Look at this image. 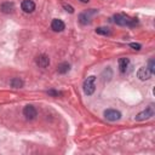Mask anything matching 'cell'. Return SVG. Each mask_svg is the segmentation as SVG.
I'll list each match as a JSON object with an SVG mask.
<instances>
[{"instance_id": "2e32d148", "label": "cell", "mask_w": 155, "mask_h": 155, "mask_svg": "<svg viewBox=\"0 0 155 155\" xmlns=\"http://www.w3.org/2000/svg\"><path fill=\"white\" fill-rule=\"evenodd\" d=\"M147 68L149 69V71H150L151 74L155 73V61H154V58H150V59H149V62H148V67H147Z\"/></svg>"}, {"instance_id": "6da1fadb", "label": "cell", "mask_w": 155, "mask_h": 155, "mask_svg": "<svg viewBox=\"0 0 155 155\" xmlns=\"http://www.w3.org/2000/svg\"><path fill=\"white\" fill-rule=\"evenodd\" d=\"M113 19H114V23L115 24L121 25V27H134V25L138 24V21L136 18H131V17L125 16V15H121V13L114 15Z\"/></svg>"}, {"instance_id": "8992f818", "label": "cell", "mask_w": 155, "mask_h": 155, "mask_svg": "<svg viewBox=\"0 0 155 155\" xmlns=\"http://www.w3.org/2000/svg\"><path fill=\"white\" fill-rule=\"evenodd\" d=\"M94 13H96V10L80 13V15H79V22H80L81 24H84V25L90 24V23H91V15H94Z\"/></svg>"}, {"instance_id": "5b68a950", "label": "cell", "mask_w": 155, "mask_h": 155, "mask_svg": "<svg viewBox=\"0 0 155 155\" xmlns=\"http://www.w3.org/2000/svg\"><path fill=\"white\" fill-rule=\"evenodd\" d=\"M23 115L28 120H34L36 117V115H38V111L33 105H25L24 109H23Z\"/></svg>"}, {"instance_id": "5bb4252c", "label": "cell", "mask_w": 155, "mask_h": 155, "mask_svg": "<svg viewBox=\"0 0 155 155\" xmlns=\"http://www.w3.org/2000/svg\"><path fill=\"white\" fill-rule=\"evenodd\" d=\"M69 69H70V64L67 63V62H63V63L58 64V67H57V71L59 74H65V73L69 71Z\"/></svg>"}, {"instance_id": "3957f363", "label": "cell", "mask_w": 155, "mask_h": 155, "mask_svg": "<svg viewBox=\"0 0 155 155\" xmlns=\"http://www.w3.org/2000/svg\"><path fill=\"white\" fill-rule=\"evenodd\" d=\"M155 115V110H154V104H150L145 110L138 113L134 117L136 121H144V120H149Z\"/></svg>"}, {"instance_id": "4fadbf2b", "label": "cell", "mask_w": 155, "mask_h": 155, "mask_svg": "<svg viewBox=\"0 0 155 155\" xmlns=\"http://www.w3.org/2000/svg\"><path fill=\"white\" fill-rule=\"evenodd\" d=\"M10 85H11V87H13V88H21V87L24 86V81H23L21 78H13V79H11Z\"/></svg>"}, {"instance_id": "9c48e42d", "label": "cell", "mask_w": 155, "mask_h": 155, "mask_svg": "<svg viewBox=\"0 0 155 155\" xmlns=\"http://www.w3.org/2000/svg\"><path fill=\"white\" fill-rule=\"evenodd\" d=\"M64 28H65V24H64V22L62 19H59V18L52 19V22H51V29L53 31H63Z\"/></svg>"}, {"instance_id": "277c9868", "label": "cell", "mask_w": 155, "mask_h": 155, "mask_svg": "<svg viewBox=\"0 0 155 155\" xmlns=\"http://www.w3.org/2000/svg\"><path fill=\"white\" fill-rule=\"evenodd\" d=\"M103 115L108 121H117L121 119V113L116 109H107Z\"/></svg>"}, {"instance_id": "e0dca14e", "label": "cell", "mask_w": 155, "mask_h": 155, "mask_svg": "<svg viewBox=\"0 0 155 155\" xmlns=\"http://www.w3.org/2000/svg\"><path fill=\"white\" fill-rule=\"evenodd\" d=\"M47 94L51 96V97H62V96H63L62 92H59V91H57V90H53V88L48 90V91H47Z\"/></svg>"}, {"instance_id": "ac0fdd59", "label": "cell", "mask_w": 155, "mask_h": 155, "mask_svg": "<svg viewBox=\"0 0 155 155\" xmlns=\"http://www.w3.org/2000/svg\"><path fill=\"white\" fill-rule=\"evenodd\" d=\"M62 6H63V8H64L67 12H69V13H74V7L70 6L69 4H63Z\"/></svg>"}, {"instance_id": "52a82bcc", "label": "cell", "mask_w": 155, "mask_h": 155, "mask_svg": "<svg viewBox=\"0 0 155 155\" xmlns=\"http://www.w3.org/2000/svg\"><path fill=\"white\" fill-rule=\"evenodd\" d=\"M35 63L36 65H39L40 68H47L50 65V58L47 54H39L36 58H35Z\"/></svg>"}, {"instance_id": "ba28073f", "label": "cell", "mask_w": 155, "mask_h": 155, "mask_svg": "<svg viewBox=\"0 0 155 155\" xmlns=\"http://www.w3.org/2000/svg\"><path fill=\"white\" fill-rule=\"evenodd\" d=\"M21 8L25 13H31L35 10V2L33 0H23L21 4Z\"/></svg>"}, {"instance_id": "30bf717a", "label": "cell", "mask_w": 155, "mask_h": 155, "mask_svg": "<svg viewBox=\"0 0 155 155\" xmlns=\"http://www.w3.org/2000/svg\"><path fill=\"white\" fill-rule=\"evenodd\" d=\"M137 76H138V79L139 80H148V79H150V76H151V73L149 71V69L147 68V67H140L138 70H137Z\"/></svg>"}, {"instance_id": "ffe728a7", "label": "cell", "mask_w": 155, "mask_h": 155, "mask_svg": "<svg viewBox=\"0 0 155 155\" xmlns=\"http://www.w3.org/2000/svg\"><path fill=\"white\" fill-rule=\"evenodd\" d=\"M80 1H82V2H88L90 0H80Z\"/></svg>"}, {"instance_id": "7c38bea8", "label": "cell", "mask_w": 155, "mask_h": 155, "mask_svg": "<svg viewBox=\"0 0 155 155\" xmlns=\"http://www.w3.org/2000/svg\"><path fill=\"white\" fill-rule=\"evenodd\" d=\"M0 8H1V11L5 12V13H11V12H13V10H15V5H13L12 2H10V1H6V2L1 4Z\"/></svg>"}, {"instance_id": "8fae6325", "label": "cell", "mask_w": 155, "mask_h": 155, "mask_svg": "<svg viewBox=\"0 0 155 155\" xmlns=\"http://www.w3.org/2000/svg\"><path fill=\"white\" fill-rule=\"evenodd\" d=\"M119 70L120 73H126L127 68H128V64H130V59L126 58V57H121L119 58Z\"/></svg>"}, {"instance_id": "9a60e30c", "label": "cell", "mask_w": 155, "mask_h": 155, "mask_svg": "<svg viewBox=\"0 0 155 155\" xmlns=\"http://www.w3.org/2000/svg\"><path fill=\"white\" fill-rule=\"evenodd\" d=\"M96 33L97 34H99V35H110V29L108 28V27H98V28H96Z\"/></svg>"}, {"instance_id": "d6986e66", "label": "cell", "mask_w": 155, "mask_h": 155, "mask_svg": "<svg viewBox=\"0 0 155 155\" xmlns=\"http://www.w3.org/2000/svg\"><path fill=\"white\" fill-rule=\"evenodd\" d=\"M130 47H132L133 50H137V51H138V50L142 48V45L138 44V42H131V44H130Z\"/></svg>"}, {"instance_id": "7a4b0ae2", "label": "cell", "mask_w": 155, "mask_h": 155, "mask_svg": "<svg viewBox=\"0 0 155 155\" xmlns=\"http://www.w3.org/2000/svg\"><path fill=\"white\" fill-rule=\"evenodd\" d=\"M94 82H96V76H94V75H91V76H88V78H86V79L84 80L82 90H84V93H85L86 96L93 94V92H94V90H96Z\"/></svg>"}]
</instances>
